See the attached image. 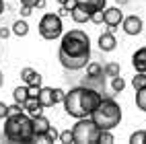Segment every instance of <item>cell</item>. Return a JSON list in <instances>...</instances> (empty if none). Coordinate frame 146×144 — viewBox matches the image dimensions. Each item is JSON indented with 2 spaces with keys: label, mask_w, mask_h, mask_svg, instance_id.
Here are the masks:
<instances>
[{
  "label": "cell",
  "mask_w": 146,
  "mask_h": 144,
  "mask_svg": "<svg viewBox=\"0 0 146 144\" xmlns=\"http://www.w3.org/2000/svg\"><path fill=\"white\" fill-rule=\"evenodd\" d=\"M107 4V0H76V6L84 8L86 13H95V11H103Z\"/></svg>",
  "instance_id": "ba28073f"
},
{
  "label": "cell",
  "mask_w": 146,
  "mask_h": 144,
  "mask_svg": "<svg viewBox=\"0 0 146 144\" xmlns=\"http://www.w3.org/2000/svg\"><path fill=\"white\" fill-rule=\"evenodd\" d=\"M115 2H117V4H125L128 0H115Z\"/></svg>",
  "instance_id": "74e56055"
},
{
  "label": "cell",
  "mask_w": 146,
  "mask_h": 144,
  "mask_svg": "<svg viewBox=\"0 0 146 144\" xmlns=\"http://www.w3.org/2000/svg\"><path fill=\"white\" fill-rule=\"evenodd\" d=\"M58 2H60V4H66V2H68V0H58Z\"/></svg>",
  "instance_id": "ab89813d"
},
{
  "label": "cell",
  "mask_w": 146,
  "mask_h": 144,
  "mask_svg": "<svg viewBox=\"0 0 146 144\" xmlns=\"http://www.w3.org/2000/svg\"><path fill=\"white\" fill-rule=\"evenodd\" d=\"M130 142H132V144H146V130L134 132L132 136H130Z\"/></svg>",
  "instance_id": "cb8c5ba5"
},
{
  "label": "cell",
  "mask_w": 146,
  "mask_h": 144,
  "mask_svg": "<svg viewBox=\"0 0 146 144\" xmlns=\"http://www.w3.org/2000/svg\"><path fill=\"white\" fill-rule=\"evenodd\" d=\"M33 119L27 113H15L4 117V130L2 140L6 142H33Z\"/></svg>",
  "instance_id": "7a4b0ae2"
},
{
  "label": "cell",
  "mask_w": 146,
  "mask_h": 144,
  "mask_svg": "<svg viewBox=\"0 0 146 144\" xmlns=\"http://www.w3.org/2000/svg\"><path fill=\"white\" fill-rule=\"evenodd\" d=\"M84 68H86V76H103V66L97 62H89Z\"/></svg>",
  "instance_id": "e0dca14e"
},
{
  "label": "cell",
  "mask_w": 146,
  "mask_h": 144,
  "mask_svg": "<svg viewBox=\"0 0 146 144\" xmlns=\"http://www.w3.org/2000/svg\"><path fill=\"white\" fill-rule=\"evenodd\" d=\"M97 142H99V144H111V142H113V134H111V130H99Z\"/></svg>",
  "instance_id": "7402d4cb"
},
{
  "label": "cell",
  "mask_w": 146,
  "mask_h": 144,
  "mask_svg": "<svg viewBox=\"0 0 146 144\" xmlns=\"http://www.w3.org/2000/svg\"><path fill=\"white\" fill-rule=\"evenodd\" d=\"M132 64H134L136 72H146V47H140L132 56Z\"/></svg>",
  "instance_id": "30bf717a"
},
{
  "label": "cell",
  "mask_w": 146,
  "mask_h": 144,
  "mask_svg": "<svg viewBox=\"0 0 146 144\" xmlns=\"http://www.w3.org/2000/svg\"><path fill=\"white\" fill-rule=\"evenodd\" d=\"M52 95H54V105H56V103H62L66 91L64 89H52Z\"/></svg>",
  "instance_id": "83f0119b"
},
{
  "label": "cell",
  "mask_w": 146,
  "mask_h": 144,
  "mask_svg": "<svg viewBox=\"0 0 146 144\" xmlns=\"http://www.w3.org/2000/svg\"><path fill=\"white\" fill-rule=\"evenodd\" d=\"M21 4H25V6H31V8H33V6L37 4V0H21Z\"/></svg>",
  "instance_id": "836d02e7"
},
{
  "label": "cell",
  "mask_w": 146,
  "mask_h": 144,
  "mask_svg": "<svg viewBox=\"0 0 146 144\" xmlns=\"http://www.w3.org/2000/svg\"><path fill=\"white\" fill-rule=\"evenodd\" d=\"M132 86H134L136 91L144 89V86H146V72H138V74H136L134 78H132Z\"/></svg>",
  "instance_id": "44dd1931"
},
{
  "label": "cell",
  "mask_w": 146,
  "mask_h": 144,
  "mask_svg": "<svg viewBox=\"0 0 146 144\" xmlns=\"http://www.w3.org/2000/svg\"><path fill=\"white\" fill-rule=\"evenodd\" d=\"M2 80H4V76H2V72H0V86H2Z\"/></svg>",
  "instance_id": "f35d334b"
},
{
  "label": "cell",
  "mask_w": 146,
  "mask_h": 144,
  "mask_svg": "<svg viewBox=\"0 0 146 144\" xmlns=\"http://www.w3.org/2000/svg\"><path fill=\"white\" fill-rule=\"evenodd\" d=\"M121 19H123V13L119 11V6H111V8L105 6L103 8V23L109 27V31H115L119 27Z\"/></svg>",
  "instance_id": "8992f818"
},
{
  "label": "cell",
  "mask_w": 146,
  "mask_h": 144,
  "mask_svg": "<svg viewBox=\"0 0 146 144\" xmlns=\"http://www.w3.org/2000/svg\"><path fill=\"white\" fill-rule=\"evenodd\" d=\"M58 140H60V142H64V144H74V138H72V130H64V132H60Z\"/></svg>",
  "instance_id": "d4e9b609"
},
{
  "label": "cell",
  "mask_w": 146,
  "mask_h": 144,
  "mask_svg": "<svg viewBox=\"0 0 146 144\" xmlns=\"http://www.w3.org/2000/svg\"><path fill=\"white\" fill-rule=\"evenodd\" d=\"M23 111V105L21 103H13V105H8V113L6 115H15V113H21Z\"/></svg>",
  "instance_id": "f546056e"
},
{
  "label": "cell",
  "mask_w": 146,
  "mask_h": 144,
  "mask_svg": "<svg viewBox=\"0 0 146 144\" xmlns=\"http://www.w3.org/2000/svg\"><path fill=\"white\" fill-rule=\"evenodd\" d=\"M13 99H15V103H25L27 99H29V95H27V86H17V89L13 91Z\"/></svg>",
  "instance_id": "2e32d148"
},
{
  "label": "cell",
  "mask_w": 146,
  "mask_h": 144,
  "mask_svg": "<svg viewBox=\"0 0 146 144\" xmlns=\"http://www.w3.org/2000/svg\"><path fill=\"white\" fill-rule=\"evenodd\" d=\"M6 113H8V105L6 103H0V119H4Z\"/></svg>",
  "instance_id": "4dcf8cb0"
},
{
  "label": "cell",
  "mask_w": 146,
  "mask_h": 144,
  "mask_svg": "<svg viewBox=\"0 0 146 144\" xmlns=\"http://www.w3.org/2000/svg\"><path fill=\"white\" fill-rule=\"evenodd\" d=\"M66 15H70V11H68V8L62 4V8H60V17H66Z\"/></svg>",
  "instance_id": "e575fe53"
},
{
  "label": "cell",
  "mask_w": 146,
  "mask_h": 144,
  "mask_svg": "<svg viewBox=\"0 0 146 144\" xmlns=\"http://www.w3.org/2000/svg\"><path fill=\"white\" fill-rule=\"evenodd\" d=\"M121 29L128 35H140L142 33V29H144V23H142V19L140 17H136V15H130V17H125L121 19Z\"/></svg>",
  "instance_id": "52a82bcc"
},
{
  "label": "cell",
  "mask_w": 146,
  "mask_h": 144,
  "mask_svg": "<svg viewBox=\"0 0 146 144\" xmlns=\"http://www.w3.org/2000/svg\"><path fill=\"white\" fill-rule=\"evenodd\" d=\"M23 111H27V115L35 117V115L43 113V107H41V103L37 101V99H27V101L23 103Z\"/></svg>",
  "instance_id": "4fadbf2b"
},
{
  "label": "cell",
  "mask_w": 146,
  "mask_h": 144,
  "mask_svg": "<svg viewBox=\"0 0 146 144\" xmlns=\"http://www.w3.org/2000/svg\"><path fill=\"white\" fill-rule=\"evenodd\" d=\"M111 89H113V93H121V91L125 89V80L121 78L119 74H117V76H113V78H111Z\"/></svg>",
  "instance_id": "603a6c76"
},
{
  "label": "cell",
  "mask_w": 146,
  "mask_h": 144,
  "mask_svg": "<svg viewBox=\"0 0 146 144\" xmlns=\"http://www.w3.org/2000/svg\"><path fill=\"white\" fill-rule=\"evenodd\" d=\"M136 105H138V109L146 111V86L136 91Z\"/></svg>",
  "instance_id": "d6986e66"
},
{
  "label": "cell",
  "mask_w": 146,
  "mask_h": 144,
  "mask_svg": "<svg viewBox=\"0 0 146 144\" xmlns=\"http://www.w3.org/2000/svg\"><path fill=\"white\" fill-rule=\"evenodd\" d=\"M97 136H99V128L95 126V121L91 117H78L72 128L74 144H97Z\"/></svg>",
  "instance_id": "277c9868"
},
{
  "label": "cell",
  "mask_w": 146,
  "mask_h": 144,
  "mask_svg": "<svg viewBox=\"0 0 146 144\" xmlns=\"http://www.w3.org/2000/svg\"><path fill=\"white\" fill-rule=\"evenodd\" d=\"M119 74V64H115V62H109L107 66H103V76H117Z\"/></svg>",
  "instance_id": "ffe728a7"
},
{
  "label": "cell",
  "mask_w": 146,
  "mask_h": 144,
  "mask_svg": "<svg viewBox=\"0 0 146 144\" xmlns=\"http://www.w3.org/2000/svg\"><path fill=\"white\" fill-rule=\"evenodd\" d=\"M70 15H72V19H74V23H86L89 21V13L84 11V8H80V6H74L72 11H70Z\"/></svg>",
  "instance_id": "9a60e30c"
},
{
  "label": "cell",
  "mask_w": 146,
  "mask_h": 144,
  "mask_svg": "<svg viewBox=\"0 0 146 144\" xmlns=\"http://www.w3.org/2000/svg\"><path fill=\"white\" fill-rule=\"evenodd\" d=\"M31 119H33V132H35V134H45V130L52 126L50 119H47L43 113L35 115V117H31Z\"/></svg>",
  "instance_id": "7c38bea8"
},
{
  "label": "cell",
  "mask_w": 146,
  "mask_h": 144,
  "mask_svg": "<svg viewBox=\"0 0 146 144\" xmlns=\"http://www.w3.org/2000/svg\"><path fill=\"white\" fill-rule=\"evenodd\" d=\"M4 13V0H0V15Z\"/></svg>",
  "instance_id": "8d00e7d4"
},
{
  "label": "cell",
  "mask_w": 146,
  "mask_h": 144,
  "mask_svg": "<svg viewBox=\"0 0 146 144\" xmlns=\"http://www.w3.org/2000/svg\"><path fill=\"white\" fill-rule=\"evenodd\" d=\"M13 33H15L17 37H25V35L29 33V25H27L25 21H17V23L13 25Z\"/></svg>",
  "instance_id": "ac0fdd59"
},
{
  "label": "cell",
  "mask_w": 146,
  "mask_h": 144,
  "mask_svg": "<svg viewBox=\"0 0 146 144\" xmlns=\"http://www.w3.org/2000/svg\"><path fill=\"white\" fill-rule=\"evenodd\" d=\"M21 78H23L25 84H41V74L37 70H33V68H23Z\"/></svg>",
  "instance_id": "8fae6325"
},
{
  "label": "cell",
  "mask_w": 146,
  "mask_h": 144,
  "mask_svg": "<svg viewBox=\"0 0 146 144\" xmlns=\"http://www.w3.org/2000/svg\"><path fill=\"white\" fill-rule=\"evenodd\" d=\"M60 64L66 70H82L91 60V39L89 35L80 29H72V31L64 33L60 50H58Z\"/></svg>",
  "instance_id": "6da1fadb"
},
{
  "label": "cell",
  "mask_w": 146,
  "mask_h": 144,
  "mask_svg": "<svg viewBox=\"0 0 146 144\" xmlns=\"http://www.w3.org/2000/svg\"><path fill=\"white\" fill-rule=\"evenodd\" d=\"M39 89H41V84H27V95H29V99H37Z\"/></svg>",
  "instance_id": "484cf974"
},
{
  "label": "cell",
  "mask_w": 146,
  "mask_h": 144,
  "mask_svg": "<svg viewBox=\"0 0 146 144\" xmlns=\"http://www.w3.org/2000/svg\"><path fill=\"white\" fill-rule=\"evenodd\" d=\"M115 45H117V41H115V37H113L111 31L101 33V37H99V50L101 52H113Z\"/></svg>",
  "instance_id": "9c48e42d"
},
{
  "label": "cell",
  "mask_w": 146,
  "mask_h": 144,
  "mask_svg": "<svg viewBox=\"0 0 146 144\" xmlns=\"http://www.w3.org/2000/svg\"><path fill=\"white\" fill-rule=\"evenodd\" d=\"M62 17L60 15H54V13H47L41 17L39 21V35L43 39H58L62 35Z\"/></svg>",
  "instance_id": "5b68a950"
},
{
  "label": "cell",
  "mask_w": 146,
  "mask_h": 144,
  "mask_svg": "<svg viewBox=\"0 0 146 144\" xmlns=\"http://www.w3.org/2000/svg\"><path fill=\"white\" fill-rule=\"evenodd\" d=\"M91 119L99 130H113L121 121V107L111 97H103L99 107L91 113Z\"/></svg>",
  "instance_id": "3957f363"
},
{
  "label": "cell",
  "mask_w": 146,
  "mask_h": 144,
  "mask_svg": "<svg viewBox=\"0 0 146 144\" xmlns=\"http://www.w3.org/2000/svg\"><path fill=\"white\" fill-rule=\"evenodd\" d=\"M21 15H23V17H29V15H31V6H25V4H23V6H21Z\"/></svg>",
  "instance_id": "d6a6232c"
},
{
  "label": "cell",
  "mask_w": 146,
  "mask_h": 144,
  "mask_svg": "<svg viewBox=\"0 0 146 144\" xmlns=\"http://www.w3.org/2000/svg\"><path fill=\"white\" fill-rule=\"evenodd\" d=\"M35 6H37V8H45V0H37Z\"/></svg>",
  "instance_id": "d590c367"
},
{
  "label": "cell",
  "mask_w": 146,
  "mask_h": 144,
  "mask_svg": "<svg viewBox=\"0 0 146 144\" xmlns=\"http://www.w3.org/2000/svg\"><path fill=\"white\" fill-rule=\"evenodd\" d=\"M37 101L41 103V107H54V95H52V89H39V95H37Z\"/></svg>",
  "instance_id": "5bb4252c"
},
{
  "label": "cell",
  "mask_w": 146,
  "mask_h": 144,
  "mask_svg": "<svg viewBox=\"0 0 146 144\" xmlns=\"http://www.w3.org/2000/svg\"><path fill=\"white\" fill-rule=\"evenodd\" d=\"M8 35H11V29H6V27H0V37H2V39H6Z\"/></svg>",
  "instance_id": "1f68e13d"
},
{
  "label": "cell",
  "mask_w": 146,
  "mask_h": 144,
  "mask_svg": "<svg viewBox=\"0 0 146 144\" xmlns=\"http://www.w3.org/2000/svg\"><path fill=\"white\" fill-rule=\"evenodd\" d=\"M89 21L91 23H103V11H95V13H91V17H89Z\"/></svg>",
  "instance_id": "f1b7e54d"
},
{
  "label": "cell",
  "mask_w": 146,
  "mask_h": 144,
  "mask_svg": "<svg viewBox=\"0 0 146 144\" xmlns=\"http://www.w3.org/2000/svg\"><path fill=\"white\" fill-rule=\"evenodd\" d=\"M58 136H60V134H58V130H56V128H52V126H50V128L45 130V140H47V142H56V140H58Z\"/></svg>",
  "instance_id": "4316f807"
}]
</instances>
